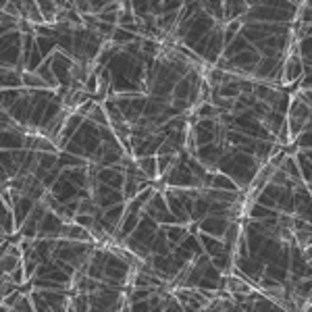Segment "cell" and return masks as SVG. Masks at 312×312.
<instances>
[{
    "instance_id": "obj_1",
    "label": "cell",
    "mask_w": 312,
    "mask_h": 312,
    "mask_svg": "<svg viewBox=\"0 0 312 312\" xmlns=\"http://www.w3.org/2000/svg\"><path fill=\"white\" fill-rule=\"evenodd\" d=\"M229 221H231V219H227V217H214V214H206V217H204L198 225H200V231L208 233V236L223 238V233H225Z\"/></svg>"
},
{
    "instance_id": "obj_2",
    "label": "cell",
    "mask_w": 312,
    "mask_h": 312,
    "mask_svg": "<svg viewBox=\"0 0 312 312\" xmlns=\"http://www.w3.org/2000/svg\"><path fill=\"white\" fill-rule=\"evenodd\" d=\"M294 161H296V165H298V169H300V179L304 181V185H308L310 187V179H312V175H310V163H312V152L310 150H298L296 154H294Z\"/></svg>"
},
{
    "instance_id": "obj_3",
    "label": "cell",
    "mask_w": 312,
    "mask_h": 312,
    "mask_svg": "<svg viewBox=\"0 0 312 312\" xmlns=\"http://www.w3.org/2000/svg\"><path fill=\"white\" fill-rule=\"evenodd\" d=\"M25 144V133L15 131V129H5L3 131V150H19Z\"/></svg>"
},
{
    "instance_id": "obj_4",
    "label": "cell",
    "mask_w": 312,
    "mask_h": 312,
    "mask_svg": "<svg viewBox=\"0 0 312 312\" xmlns=\"http://www.w3.org/2000/svg\"><path fill=\"white\" fill-rule=\"evenodd\" d=\"M23 71L17 69H3V90H21L23 88Z\"/></svg>"
},
{
    "instance_id": "obj_5",
    "label": "cell",
    "mask_w": 312,
    "mask_h": 312,
    "mask_svg": "<svg viewBox=\"0 0 312 312\" xmlns=\"http://www.w3.org/2000/svg\"><path fill=\"white\" fill-rule=\"evenodd\" d=\"M138 169L146 175L150 181H156L159 179V173H156V156H142V159L135 161Z\"/></svg>"
},
{
    "instance_id": "obj_6",
    "label": "cell",
    "mask_w": 312,
    "mask_h": 312,
    "mask_svg": "<svg viewBox=\"0 0 312 312\" xmlns=\"http://www.w3.org/2000/svg\"><path fill=\"white\" fill-rule=\"evenodd\" d=\"M212 187L214 189H227V191H240V187H238V183L233 181L229 175H225V173H214L212 175Z\"/></svg>"
},
{
    "instance_id": "obj_7",
    "label": "cell",
    "mask_w": 312,
    "mask_h": 312,
    "mask_svg": "<svg viewBox=\"0 0 312 312\" xmlns=\"http://www.w3.org/2000/svg\"><path fill=\"white\" fill-rule=\"evenodd\" d=\"M21 77H23V88H27V90H50V86L37 73L23 71Z\"/></svg>"
},
{
    "instance_id": "obj_8",
    "label": "cell",
    "mask_w": 312,
    "mask_h": 312,
    "mask_svg": "<svg viewBox=\"0 0 312 312\" xmlns=\"http://www.w3.org/2000/svg\"><path fill=\"white\" fill-rule=\"evenodd\" d=\"M135 37H138V35H133V33H129V31H125V29H121V27H116V29L112 31V35H110V44L123 50L127 44H131V42L135 40Z\"/></svg>"
},
{
    "instance_id": "obj_9",
    "label": "cell",
    "mask_w": 312,
    "mask_h": 312,
    "mask_svg": "<svg viewBox=\"0 0 312 312\" xmlns=\"http://www.w3.org/2000/svg\"><path fill=\"white\" fill-rule=\"evenodd\" d=\"M189 94H191V84L187 77H181L173 88V100H189Z\"/></svg>"
},
{
    "instance_id": "obj_10",
    "label": "cell",
    "mask_w": 312,
    "mask_h": 312,
    "mask_svg": "<svg viewBox=\"0 0 312 312\" xmlns=\"http://www.w3.org/2000/svg\"><path fill=\"white\" fill-rule=\"evenodd\" d=\"M27 21L35 27V25H44V15L40 11V7H37V3H27Z\"/></svg>"
},
{
    "instance_id": "obj_11",
    "label": "cell",
    "mask_w": 312,
    "mask_h": 312,
    "mask_svg": "<svg viewBox=\"0 0 312 312\" xmlns=\"http://www.w3.org/2000/svg\"><path fill=\"white\" fill-rule=\"evenodd\" d=\"M29 298H31V304H33V310L35 312H48L50 310V304L46 302V298L42 296V291L40 289H31V294H29Z\"/></svg>"
},
{
    "instance_id": "obj_12",
    "label": "cell",
    "mask_w": 312,
    "mask_h": 312,
    "mask_svg": "<svg viewBox=\"0 0 312 312\" xmlns=\"http://www.w3.org/2000/svg\"><path fill=\"white\" fill-rule=\"evenodd\" d=\"M19 264H23V258H17L13 254H3V258H0V270L3 272H13Z\"/></svg>"
},
{
    "instance_id": "obj_13",
    "label": "cell",
    "mask_w": 312,
    "mask_h": 312,
    "mask_svg": "<svg viewBox=\"0 0 312 312\" xmlns=\"http://www.w3.org/2000/svg\"><path fill=\"white\" fill-rule=\"evenodd\" d=\"M312 135H310V125L306 127V129H302L296 138H294V144L298 146V150H310V146H312Z\"/></svg>"
},
{
    "instance_id": "obj_14",
    "label": "cell",
    "mask_w": 312,
    "mask_h": 312,
    "mask_svg": "<svg viewBox=\"0 0 312 312\" xmlns=\"http://www.w3.org/2000/svg\"><path fill=\"white\" fill-rule=\"evenodd\" d=\"M88 119H92L96 125H100V127H110V121H108V114L104 112V108H102V104H98L94 108V112L88 116Z\"/></svg>"
},
{
    "instance_id": "obj_15",
    "label": "cell",
    "mask_w": 312,
    "mask_h": 312,
    "mask_svg": "<svg viewBox=\"0 0 312 312\" xmlns=\"http://www.w3.org/2000/svg\"><path fill=\"white\" fill-rule=\"evenodd\" d=\"M294 242L298 248H306L310 246V229H294Z\"/></svg>"
},
{
    "instance_id": "obj_16",
    "label": "cell",
    "mask_w": 312,
    "mask_h": 312,
    "mask_svg": "<svg viewBox=\"0 0 312 312\" xmlns=\"http://www.w3.org/2000/svg\"><path fill=\"white\" fill-rule=\"evenodd\" d=\"M13 310H17V312H31L33 310V304H31L29 294H21V296H19V300L13 306Z\"/></svg>"
},
{
    "instance_id": "obj_17",
    "label": "cell",
    "mask_w": 312,
    "mask_h": 312,
    "mask_svg": "<svg viewBox=\"0 0 312 312\" xmlns=\"http://www.w3.org/2000/svg\"><path fill=\"white\" fill-rule=\"evenodd\" d=\"M98 104H100V102H96L94 98H90V100H88V102H84L82 106H77V110H75V112H77V114H82L84 119H88V116L94 112V108L98 106Z\"/></svg>"
},
{
    "instance_id": "obj_18",
    "label": "cell",
    "mask_w": 312,
    "mask_h": 312,
    "mask_svg": "<svg viewBox=\"0 0 312 312\" xmlns=\"http://www.w3.org/2000/svg\"><path fill=\"white\" fill-rule=\"evenodd\" d=\"M73 221H75L77 225L86 227V229H92V225L96 223V217H94V214H82V212H77Z\"/></svg>"
},
{
    "instance_id": "obj_19",
    "label": "cell",
    "mask_w": 312,
    "mask_h": 312,
    "mask_svg": "<svg viewBox=\"0 0 312 312\" xmlns=\"http://www.w3.org/2000/svg\"><path fill=\"white\" fill-rule=\"evenodd\" d=\"M63 152H67V154H73V156H84V159H86V148H84L82 144L73 142V140H69V144L65 146V150H63Z\"/></svg>"
},
{
    "instance_id": "obj_20",
    "label": "cell",
    "mask_w": 312,
    "mask_h": 312,
    "mask_svg": "<svg viewBox=\"0 0 312 312\" xmlns=\"http://www.w3.org/2000/svg\"><path fill=\"white\" fill-rule=\"evenodd\" d=\"M19 296H21V289H15L13 294H9L7 298H3V310H13L15 302L19 300Z\"/></svg>"
},
{
    "instance_id": "obj_21",
    "label": "cell",
    "mask_w": 312,
    "mask_h": 312,
    "mask_svg": "<svg viewBox=\"0 0 312 312\" xmlns=\"http://www.w3.org/2000/svg\"><path fill=\"white\" fill-rule=\"evenodd\" d=\"M15 289H19V285H17V283H13L11 279H3V283H0V296L7 298L9 294H13Z\"/></svg>"
},
{
    "instance_id": "obj_22",
    "label": "cell",
    "mask_w": 312,
    "mask_h": 312,
    "mask_svg": "<svg viewBox=\"0 0 312 312\" xmlns=\"http://www.w3.org/2000/svg\"><path fill=\"white\" fill-rule=\"evenodd\" d=\"M3 13L5 15H11V17H17V19H21V13H19L17 5L13 3V0H9V3H3Z\"/></svg>"
}]
</instances>
